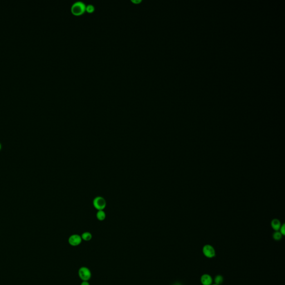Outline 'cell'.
<instances>
[{
	"instance_id": "1",
	"label": "cell",
	"mask_w": 285,
	"mask_h": 285,
	"mask_svg": "<svg viewBox=\"0 0 285 285\" xmlns=\"http://www.w3.org/2000/svg\"><path fill=\"white\" fill-rule=\"evenodd\" d=\"M71 10L74 15H80L86 10V5L82 1H76L71 6Z\"/></svg>"
},
{
	"instance_id": "2",
	"label": "cell",
	"mask_w": 285,
	"mask_h": 285,
	"mask_svg": "<svg viewBox=\"0 0 285 285\" xmlns=\"http://www.w3.org/2000/svg\"><path fill=\"white\" fill-rule=\"evenodd\" d=\"M78 276L83 281H88L91 277V272L87 267H80L78 271Z\"/></svg>"
},
{
	"instance_id": "3",
	"label": "cell",
	"mask_w": 285,
	"mask_h": 285,
	"mask_svg": "<svg viewBox=\"0 0 285 285\" xmlns=\"http://www.w3.org/2000/svg\"><path fill=\"white\" fill-rule=\"evenodd\" d=\"M203 255L208 258H214L216 255L215 248L211 244H205L202 248Z\"/></svg>"
},
{
	"instance_id": "4",
	"label": "cell",
	"mask_w": 285,
	"mask_h": 285,
	"mask_svg": "<svg viewBox=\"0 0 285 285\" xmlns=\"http://www.w3.org/2000/svg\"><path fill=\"white\" fill-rule=\"evenodd\" d=\"M93 206L98 211L103 210L107 206L106 201L101 197H96L93 201Z\"/></svg>"
},
{
	"instance_id": "5",
	"label": "cell",
	"mask_w": 285,
	"mask_h": 285,
	"mask_svg": "<svg viewBox=\"0 0 285 285\" xmlns=\"http://www.w3.org/2000/svg\"><path fill=\"white\" fill-rule=\"evenodd\" d=\"M68 242H69V244H70V245H71V246L76 247L81 244L82 242V238L80 235L74 234L69 237Z\"/></svg>"
},
{
	"instance_id": "6",
	"label": "cell",
	"mask_w": 285,
	"mask_h": 285,
	"mask_svg": "<svg viewBox=\"0 0 285 285\" xmlns=\"http://www.w3.org/2000/svg\"><path fill=\"white\" fill-rule=\"evenodd\" d=\"M201 282L202 285H212L213 284V280L210 275L205 273L201 277Z\"/></svg>"
},
{
	"instance_id": "7",
	"label": "cell",
	"mask_w": 285,
	"mask_h": 285,
	"mask_svg": "<svg viewBox=\"0 0 285 285\" xmlns=\"http://www.w3.org/2000/svg\"><path fill=\"white\" fill-rule=\"evenodd\" d=\"M271 227L275 231H278L281 227V223L278 219H273L271 221Z\"/></svg>"
},
{
	"instance_id": "8",
	"label": "cell",
	"mask_w": 285,
	"mask_h": 285,
	"mask_svg": "<svg viewBox=\"0 0 285 285\" xmlns=\"http://www.w3.org/2000/svg\"><path fill=\"white\" fill-rule=\"evenodd\" d=\"M223 281H224V278L223 276L221 275H216L214 278V282H215V284L216 285H221L223 284Z\"/></svg>"
},
{
	"instance_id": "9",
	"label": "cell",
	"mask_w": 285,
	"mask_h": 285,
	"mask_svg": "<svg viewBox=\"0 0 285 285\" xmlns=\"http://www.w3.org/2000/svg\"><path fill=\"white\" fill-rule=\"evenodd\" d=\"M96 218L100 221H103L106 218V214L103 210L98 211L96 213Z\"/></svg>"
},
{
	"instance_id": "10",
	"label": "cell",
	"mask_w": 285,
	"mask_h": 285,
	"mask_svg": "<svg viewBox=\"0 0 285 285\" xmlns=\"http://www.w3.org/2000/svg\"><path fill=\"white\" fill-rule=\"evenodd\" d=\"M82 240H84L85 241H89L91 240L92 238V235L91 233L89 232H85L83 233V234L81 235Z\"/></svg>"
},
{
	"instance_id": "11",
	"label": "cell",
	"mask_w": 285,
	"mask_h": 285,
	"mask_svg": "<svg viewBox=\"0 0 285 285\" xmlns=\"http://www.w3.org/2000/svg\"><path fill=\"white\" fill-rule=\"evenodd\" d=\"M282 236L283 235H282V234L280 232V231L275 232L272 235L273 238L276 241H280L282 238Z\"/></svg>"
},
{
	"instance_id": "12",
	"label": "cell",
	"mask_w": 285,
	"mask_h": 285,
	"mask_svg": "<svg viewBox=\"0 0 285 285\" xmlns=\"http://www.w3.org/2000/svg\"><path fill=\"white\" fill-rule=\"evenodd\" d=\"M94 9H95L94 6L93 4H87V6H86V10L88 13H93L94 11Z\"/></svg>"
},
{
	"instance_id": "13",
	"label": "cell",
	"mask_w": 285,
	"mask_h": 285,
	"mask_svg": "<svg viewBox=\"0 0 285 285\" xmlns=\"http://www.w3.org/2000/svg\"><path fill=\"white\" fill-rule=\"evenodd\" d=\"M280 232L281 233L282 235H285V224H283L281 225V227L280 228Z\"/></svg>"
},
{
	"instance_id": "14",
	"label": "cell",
	"mask_w": 285,
	"mask_h": 285,
	"mask_svg": "<svg viewBox=\"0 0 285 285\" xmlns=\"http://www.w3.org/2000/svg\"><path fill=\"white\" fill-rule=\"evenodd\" d=\"M80 285H90V284L89 283L88 281H83Z\"/></svg>"
},
{
	"instance_id": "15",
	"label": "cell",
	"mask_w": 285,
	"mask_h": 285,
	"mask_svg": "<svg viewBox=\"0 0 285 285\" xmlns=\"http://www.w3.org/2000/svg\"><path fill=\"white\" fill-rule=\"evenodd\" d=\"M132 2H133L134 3L138 4V3H139L140 2H141V0H132Z\"/></svg>"
},
{
	"instance_id": "16",
	"label": "cell",
	"mask_w": 285,
	"mask_h": 285,
	"mask_svg": "<svg viewBox=\"0 0 285 285\" xmlns=\"http://www.w3.org/2000/svg\"><path fill=\"white\" fill-rule=\"evenodd\" d=\"M173 285H181V284H180L179 282H176V283H175V284H174Z\"/></svg>"
},
{
	"instance_id": "17",
	"label": "cell",
	"mask_w": 285,
	"mask_h": 285,
	"mask_svg": "<svg viewBox=\"0 0 285 285\" xmlns=\"http://www.w3.org/2000/svg\"><path fill=\"white\" fill-rule=\"evenodd\" d=\"M1 148H2V145H1V143H0V150H1Z\"/></svg>"
},
{
	"instance_id": "18",
	"label": "cell",
	"mask_w": 285,
	"mask_h": 285,
	"mask_svg": "<svg viewBox=\"0 0 285 285\" xmlns=\"http://www.w3.org/2000/svg\"><path fill=\"white\" fill-rule=\"evenodd\" d=\"M212 285H216V284H212Z\"/></svg>"
}]
</instances>
